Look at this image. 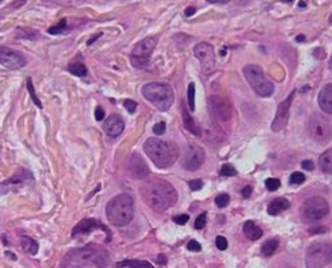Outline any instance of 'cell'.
Here are the masks:
<instances>
[{"label":"cell","instance_id":"cell-5","mask_svg":"<svg viewBox=\"0 0 332 268\" xmlns=\"http://www.w3.org/2000/svg\"><path fill=\"white\" fill-rule=\"evenodd\" d=\"M142 93L146 100L152 102L161 112L169 110L175 99L171 85L167 83H159V82L144 85L142 88Z\"/></svg>","mask_w":332,"mask_h":268},{"label":"cell","instance_id":"cell-32","mask_svg":"<svg viewBox=\"0 0 332 268\" xmlns=\"http://www.w3.org/2000/svg\"><path fill=\"white\" fill-rule=\"evenodd\" d=\"M230 203V196L227 193L218 194L216 197V205L218 207H226Z\"/></svg>","mask_w":332,"mask_h":268},{"label":"cell","instance_id":"cell-30","mask_svg":"<svg viewBox=\"0 0 332 268\" xmlns=\"http://www.w3.org/2000/svg\"><path fill=\"white\" fill-rule=\"evenodd\" d=\"M27 91H29V93H30L31 96V100L34 101V104L38 106V108H42L43 105L42 102H40V100H39V97L37 96V93H35V89H34V85H33V82H31L30 78H27Z\"/></svg>","mask_w":332,"mask_h":268},{"label":"cell","instance_id":"cell-47","mask_svg":"<svg viewBox=\"0 0 332 268\" xmlns=\"http://www.w3.org/2000/svg\"><path fill=\"white\" fill-rule=\"evenodd\" d=\"M195 13V8L193 7H188L187 9H185V12H184V15L187 16V17H191V16Z\"/></svg>","mask_w":332,"mask_h":268},{"label":"cell","instance_id":"cell-45","mask_svg":"<svg viewBox=\"0 0 332 268\" xmlns=\"http://www.w3.org/2000/svg\"><path fill=\"white\" fill-rule=\"evenodd\" d=\"M251 193H252V188L249 185L244 186L243 190H241V194H243V197H245V198L249 197V196H251Z\"/></svg>","mask_w":332,"mask_h":268},{"label":"cell","instance_id":"cell-48","mask_svg":"<svg viewBox=\"0 0 332 268\" xmlns=\"http://www.w3.org/2000/svg\"><path fill=\"white\" fill-rule=\"evenodd\" d=\"M206 1L213 4H226L228 3V1H231V0H206Z\"/></svg>","mask_w":332,"mask_h":268},{"label":"cell","instance_id":"cell-49","mask_svg":"<svg viewBox=\"0 0 332 268\" xmlns=\"http://www.w3.org/2000/svg\"><path fill=\"white\" fill-rule=\"evenodd\" d=\"M304 35H298V36H296V42H304Z\"/></svg>","mask_w":332,"mask_h":268},{"label":"cell","instance_id":"cell-17","mask_svg":"<svg viewBox=\"0 0 332 268\" xmlns=\"http://www.w3.org/2000/svg\"><path fill=\"white\" fill-rule=\"evenodd\" d=\"M103 128H104L105 134L109 137H117V136H120L124 132L125 122L118 114H112L109 118L105 119Z\"/></svg>","mask_w":332,"mask_h":268},{"label":"cell","instance_id":"cell-53","mask_svg":"<svg viewBox=\"0 0 332 268\" xmlns=\"http://www.w3.org/2000/svg\"><path fill=\"white\" fill-rule=\"evenodd\" d=\"M283 1H287V3H290V1H292V0H283Z\"/></svg>","mask_w":332,"mask_h":268},{"label":"cell","instance_id":"cell-7","mask_svg":"<svg viewBox=\"0 0 332 268\" xmlns=\"http://www.w3.org/2000/svg\"><path fill=\"white\" fill-rule=\"evenodd\" d=\"M329 203L323 197H310L301 206V217L308 223L322 220L329 214Z\"/></svg>","mask_w":332,"mask_h":268},{"label":"cell","instance_id":"cell-29","mask_svg":"<svg viewBox=\"0 0 332 268\" xmlns=\"http://www.w3.org/2000/svg\"><path fill=\"white\" fill-rule=\"evenodd\" d=\"M195 92H196V85L195 83H189L188 91H187V100H188L189 110H195Z\"/></svg>","mask_w":332,"mask_h":268},{"label":"cell","instance_id":"cell-18","mask_svg":"<svg viewBox=\"0 0 332 268\" xmlns=\"http://www.w3.org/2000/svg\"><path fill=\"white\" fill-rule=\"evenodd\" d=\"M129 168L131 171V174L134 175V178L143 179L149 175V168H148L147 163L144 162L142 157H139V154L131 155L130 162H129Z\"/></svg>","mask_w":332,"mask_h":268},{"label":"cell","instance_id":"cell-26","mask_svg":"<svg viewBox=\"0 0 332 268\" xmlns=\"http://www.w3.org/2000/svg\"><path fill=\"white\" fill-rule=\"evenodd\" d=\"M68 70H69V73H72L73 75H77V77H86L87 75V67H86L85 64H82L79 61L69 64Z\"/></svg>","mask_w":332,"mask_h":268},{"label":"cell","instance_id":"cell-8","mask_svg":"<svg viewBox=\"0 0 332 268\" xmlns=\"http://www.w3.org/2000/svg\"><path fill=\"white\" fill-rule=\"evenodd\" d=\"M332 262V246L323 242L312 244L306 251V266L310 268L325 267Z\"/></svg>","mask_w":332,"mask_h":268},{"label":"cell","instance_id":"cell-10","mask_svg":"<svg viewBox=\"0 0 332 268\" xmlns=\"http://www.w3.org/2000/svg\"><path fill=\"white\" fill-rule=\"evenodd\" d=\"M156 44H157V39L155 36H148L144 38L143 40H140L132 50L131 54H130V60L131 64L138 69H143L148 65L149 58L152 56V52L155 50Z\"/></svg>","mask_w":332,"mask_h":268},{"label":"cell","instance_id":"cell-22","mask_svg":"<svg viewBox=\"0 0 332 268\" xmlns=\"http://www.w3.org/2000/svg\"><path fill=\"white\" fill-rule=\"evenodd\" d=\"M182 117H183V124H184V127L188 130L189 132H192L193 135L199 136L201 134L200 128L197 127L196 123H195V120L192 119V117L189 116L188 110H187V108H185V105L182 102Z\"/></svg>","mask_w":332,"mask_h":268},{"label":"cell","instance_id":"cell-14","mask_svg":"<svg viewBox=\"0 0 332 268\" xmlns=\"http://www.w3.org/2000/svg\"><path fill=\"white\" fill-rule=\"evenodd\" d=\"M31 183H33V175L29 171H18L17 174L0 184V193L5 194L9 192H17L25 186L30 185Z\"/></svg>","mask_w":332,"mask_h":268},{"label":"cell","instance_id":"cell-31","mask_svg":"<svg viewBox=\"0 0 332 268\" xmlns=\"http://www.w3.org/2000/svg\"><path fill=\"white\" fill-rule=\"evenodd\" d=\"M265 185H266V188L270 190V192H275V190H278L279 186H280V180H279V179H275V178L266 179V182H265Z\"/></svg>","mask_w":332,"mask_h":268},{"label":"cell","instance_id":"cell-16","mask_svg":"<svg viewBox=\"0 0 332 268\" xmlns=\"http://www.w3.org/2000/svg\"><path fill=\"white\" fill-rule=\"evenodd\" d=\"M26 57L22 53L16 52L8 47H0V64L7 69H21L26 65Z\"/></svg>","mask_w":332,"mask_h":268},{"label":"cell","instance_id":"cell-39","mask_svg":"<svg viewBox=\"0 0 332 268\" xmlns=\"http://www.w3.org/2000/svg\"><path fill=\"white\" fill-rule=\"evenodd\" d=\"M124 106L126 108V110H128L129 113H134L136 110V106H138V104H136L135 101H132V100H125L124 101Z\"/></svg>","mask_w":332,"mask_h":268},{"label":"cell","instance_id":"cell-42","mask_svg":"<svg viewBox=\"0 0 332 268\" xmlns=\"http://www.w3.org/2000/svg\"><path fill=\"white\" fill-rule=\"evenodd\" d=\"M188 184H189V188H191L192 190H200L201 186H203V182H201L200 179H196V180H191Z\"/></svg>","mask_w":332,"mask_h":268},{"label":"cell","instance_id":"cell-51","mask_svg":"<svg viewBox=\"0 0 332 268\" xmlns=\"http://www.w3.org/2000/svg\"><path fill=\"white\" fill-rule=\"evenodd\" d=\"M330 69H331V71H332V57H331V60H330Z\"/></svg>","mask_w":332,"mask_h":268},{"label":"cell","instance_id":"cell-34","mask_svg":"<svg viewBox=\"0 0 332 268\" xmlns=\"http://www.w3.org/2000/svg\"><path fill=\"white\" fill-rule=\"evenodd\" d=\"M304 182H305V175L302 174V172H294V174L291 175V184H302Z\"/></svg>","mask_w":332,"mask_h":268},{"label":"cell","instance_id":"cell-24","mask_svg":"<svg viewBox=\"0 0 332 268\" xmlns=\"http://www.w3.org/2000/svg\"><path fill=\"white\" fill-rule=\"evenodd\" d=\"M318 166H319L322 172H325V174H332V149L326 151L325 153L319 157Z\"/></svg>","mask_w":332,"mask_h":268},{"label":"cell","instance_id":"cell-20","mask_svg":"<svg viewBox=\"0 0 332 268\" xmlns=\"http://www.w3.org/2000/svg\"><path fill=\"white\" fill-rule=\"evenodd\" d=\"M318 104L327 114H332V83L323 85L318 95Z\"/></svg>","mask_w":332,"mask_h":268},{"label":"cell","instance_id":"cell-38","mask_svg":"<svg viewBox=\"0 0 332 268\" xmlns=\"http://www.w3.org/2000/svg\"><path fill=\"white\" fill-rule=\"evenodd\" d=\"M188 215L187 214H182V215H175V217L173 218V220L177 223V224H179V225H183V224H185L187 221H188Z\"/></svg>","mask_w":332,"mask_h":268},{"label":"cell","instance_id":"cell-33","mask_svg":"<svg viewBox=\"0 0 332 268\" xmlns=\"http://www.w3.org/2000/svg\"><path fill=\"white\" fill-rule=\"evenodd\" d=\"M65 29H66V19H61L57 25L50 27V29H48V33H50V34L56 35V34H60V33H61L62 30H65Z\"/></svg>","mask_w":332,"mask_h":268},{"label":"cell","instance_id":"cell-52","mask_svg":"<svg viewBox=\"0 0 332 268\" xmlns=\"http://www.w3.org/2000/svg\"><path fill=\"white\" fill-rule=\"evenodd\" d=\"M329 21H330V23H331V25H332V13H331V16H330Z\"/></svg>","mask_w":332,"mask_h":268},{"label":"cell","instance_id":"cell-25","mask_svg":"<svg viewBox=\"0 0 332 268\" xmlns=\"http://www.w3.org/2000/svg\"><path fill=\"white\" fill-rule=\"evenodd\" d=\"M21 246L27 254H31V255H35L38 252V242L34 238H31V237H22L21 238Z\"/></svg>","mask_w":332,"mask_h":268},{"label":"cell","instance_id":"cell-27","mask_svg":"<svg viewBox=\"0 0 332 268\" xmlns=\"http://www.w3.org/2000/svg\"><path fill=\"white\" fill-rule=\"evenodd\" d=\"M279 241L277 238H270L262 245V254L266 256H271L278 250Z\"/></svg>","mask_w":332,"mask_h":268},{"label":"cell","instance_id":"cell-19","mask_svg":"<svg viewBox=\"0 0 332 268\" xmlns=\"http://www.w3.org/2000/svg\"><path fill=\"white\" fill-rule=\"evenodd\" d=\"M97 228L107 231L104 225H101L100 223L97 220H95V219H83V220L79 221V223L74 227L73 232H72V236L77 237L81 236V234H87V233L92 232V231H95V229Z\"/></svg>","mask_w":332,"mask_h":268},{"label":"cell","instance_id":"cell-3","mask_svg":"<svg viewBox=\"0 0 332 268\" xmlns=\"http://www.w3.org/2000/svg\"><path fill=\"white\" fill-rule=\"evenodd\" d=\"M144 151L160 168L171 166L179 157V151L175 144L163 141L157 137H151L144 143Z\"/></svg>","mask_w":332,"mask_h":268},{"label":"cell","instance_id":"cell-9","mask_svg":"<svg viewBox=\"0 0 332 268\" xmlns=\"http://www.w3.org/2000/svg\"><path fill=\"white\" fill-rule=\"evenodd\" d=\"M310 137L318 144H327L332 137V126L322 116L313 114L308 122Z\"/></svg>","mask_w":332,"mask_h":268},{"label":"cell","instance_id":"cell-40","mask_svg":"<svg viewBox=\"0 0 332 268\" xmlns=\"http://www.w3.org/2000/svg\"><path fill=\"white\" fill-rule=\"evenodd\" d=\"M165 131H166V124L164 123V122H160V123L153 126V132H155L156 135H164Z\"/></svg>","mask_w":332,"mask_h":268},{"label":"cell","instance_id":"cell-54","mask_svg":"<svg viewBox=\"0 0 332 268\" xmlns=\"http://www.w3.org/2000/svg\"><path fill=\"white\" fill-rule=\"evenodd\" d=\"M0 1H3V0H0Z\"/></svg>","mask_w":332,"mask_h":268},{"label":"cell","instance_id":"cell-28","mask_svg":"<svg viewBox=\"0 0 332 268\" xmlns=\"http://www.w3.org/2000/svg\"><path fill=\"white\" fill-rule=\"evenodd\" d=\"M116 267H148L152 268V264L144 260H124L120 263H116Z\"/></svg>","mask_w":332,"mask_h":268},{"label":"cell","instance_id":"cell-37","mask_svg":"<svg viewBox=\"0 0 332 268\" xmlns=\"http://www.w3.org/2000/svg\"><path fill=\"white\" fill-rule=\"evenodd\" d=\"M216 246L220 249V250H226L228 246L227 240H226L223 236H218L216 238Z\"/></svg>","mask_w":332,"mask_h":268},{"label":"cell","instance_id":"cell-46","mask_svg":"<svg viewBox=\"0 0 332 268\" xmlns=\"http://www.w3.org/2000/svg\"><path fill=\"white\" fill-rule=\"evenodd\" d=\"M157 263L161 264V266H165V264L167 263V260H166V256L165 255H159V256H157Z\"/></svg>","mask_w":332,"mask_h":268},{"label":"cell","instance_id":"cell-41","mask_svg":"<svg viewBox=\"0 0 332 268\" xmlns=\"http://www.w3.org/2000/svg\"><path fill=\"white\" fill-rule=\"evenodd\" d=\"M187 249H188L189 251H200L201 245L199 244L196 240H191L188 244H187Z\"/></svg>","mask_w":332,"mask_h":268},{"label":"cell","instance_id":"cell-12","mask_svg":"<svg viewBox=\"0 0 332 268\" xmlns=\"http://www.w3.org/2000/svg\"><path fill=\"white\" fill-rule=\"evenodd\" d=\"M204 151L199 145H187L182 153V167L187 171H196L204 163Z\"/></svg>","mask_w":332,"mask_h":268},{"label":"cell","instance_id":"cell-23","mask_svg":"<svg viewBox=\"0 0 332 268\" xmlns=\"http://www.w3.org/2000/svg\"><path fill=\"white\" fill-rule=\"evenodd\" d=\"M243 229H244V234H245V236H247L251 241L258 240V238H261V236H262V229L259 228L258 225L251 220L245 221Z\"/></svg>","mask_w":332,"mask_h":268},{"label":"cell","instance_id":"cell-43","mask_svg":"<svg viewBox=\"0 0 332 268\" xmlns=\"http://www.w3.org/2000/svg\"><path fill=\"white\" fill-rule=\"evenodd\" d=\"M104 117H105L104 109L101 108V106H97L96 110H95V118H96V120H103L104 119Z\"/></svg>","mask_w":332,"mask_h":268},{"label":"cell","instance_id":"cell-36","mask_svg":"<svg viewBox=\"0 0 332 268\" xmlns=\"http://www.w3.org/2000/svg\"><path fill=\"white\" fill-rule=\"evenodd\" d=\"M206 224V214H201L199 215V218L195 221V228L196 229H203Z\"/></svg>","mask_w":332,"mask_h":268},{"label":"cell","instance_id":"cell-15","mask_svg":"<svg viewBox=\"0 0 332 268\" xmlns=\"http://www.w3.org/2000/svg\"><path fill=\"white\" fill-rule=\"evenodd\" d=\"M295 91L292 93H290V96L287 97L286 100H283L278 106V110H277V114H275V118L271 123V130L275 132L282 131L283 128L286 127L287 123H288V118H290V109L291 105H292V101H294Z\"/></svg>","mask_w":332,"mask_h":268},{"label":"cell","instance_id":"cell-50","mask_svg":"<svg viewBox=\"0 0 332 268\" xmlns=\"http://www.w3.org/2000/svg\"><path fill=\"white\" fill-rule=\"evenodd\" d=\"M221 54H222V56H223V54H226V48H224V50H221Z\"/></svg>","mask_w":332,"mask_h":268},{"label":"cell","instance_id":"cell-35","mask_svg":"<svg viewBox=\"0 0 332 268\" xmlns=\"http://www.w3.org/2000/svg\"><path fill=\"white\" fill-rule=\"evenodd\" d=\"M221 174L223 175V176H234V175H236L238 172H236V170L234 168V166H231V165L226 163V165H223V166H222Z\"/></svg>","mask_w":332,"mask_h":268},{"label":"cell","instance_id":"cell-2","mask_svg":"<svg viewBox=\"0 0 332 268\" xmlns=\"http://www.w3.org/2000/svg\"><path fill=\"white\" fill-rule=\"evenodd\" d=\"M109 264V254L105 249L97 245H86L83 248L72 249L66 252L61 262V267H107Z\"/></svg>","mask_w":332,"mask_h":268},{"label":"cell","instance_id":"cell-21","mask_svg":"<svg viewBox=\"0 0 332 268\" xmlns=\"http://www.w3.org/2000/svg\"><path fill=\"white\" fill-rule=\"evenodd\" d=\"M290 201L286 200V198H275V200H273L270 202V205L267 207V213L270 214V215H279L283 211H286L287 209H290Z\"/></svg>","mask_w":332,"mask_h":268},{"label":"cell","instance_id":"cell-6","mask_svg":"<svg viewBox=\"0 0 332 268\" xmlns=\"http://www.w3.org/2000/svg\"><path fill=\"white\" fill-rule=\"evenodd\" d=\"M243 73L248 83L258 96L270 97L274 93V84L265 77L263 70L258 65H247Z\"/></svg>","mask_w":332,"mask_h":268},{"label":"cell","instance_id":"cell-1","mask_svg":"<svg viewBox=\"0 0 332 268\" xmlns=\"http://www.w3.org/2000/svg\"><path fill=\"white\" fill-rule=\"evenodd\" d=\"M140 194L144 202L156 213H164L178 200L177 190L169 182L163 179H151L142 185Z\"/></svg>","mask_w":332,"mask_h":268},{"label":"cell","instance_id":"cell-13","mask_svg":"<svg viewBox=\"0 0 332 268\" xmlns=\"http://www.w3.org/2000/svg\"><path fill=\"white\" fill-rule=\"evenodd\" d=\"M209 109L212 116L221 124H228L232 119V109L223 99L218 96H212L209 99Z\"/></svg>","mask_w":332,"mask_h":268},{"label":"cell","instance_id":"cell-4","mask_svg":"<svg viewBox=\"0 0 332 268\" xmlns=\"http://www.w3.org/2000/svg\"><path fill=\"white\" fill-rule=\"evenodd\" d=\"M107 218L116 227L128 225L134 218V200L129 194H118L107 205Z\"/></svg>","mask_w":332,"mask_h":268},{"label":"cell","instance_id":"cell-11","mask_svg":"<svg viewBox=\"0 0 332 268\" xmlns=\"http://www.w3.org/2000/svg\"><path fill=\"white\" fill-rule=\"evenodd\" d=\"M193 50L200 61L205 75H210L216 69V56H214V48L212 44L206 42L199 43Z\"/></svg>","mask_w":332,"mask_h":268},{"label":"cell","instance_id":"cell-44","mask_svg":"<svg viewBox=\"0 0 332 268\" xmlns=\"http://www.w3.org/2000/svg\"><path fill=\"white\" fill-rule=\"evenodd\" d=\"M302 168H305V170H314V163L312 162V161H304L302 162Z\"/></svg>","mask_w":332,"mask_h":268}]
</instances>
